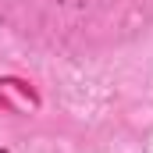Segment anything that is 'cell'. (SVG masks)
<instances>
[{
  "instance_id": "obj_1",
  "label": "cell",
  "mask_w": 153,
  "mask_h": 153,
  "mask_svg": "<svg viewBox=\"0 0 153 153\" xmlns=\"http://www.w3.org/2000/svg\"><path fill=\"white\" fill-rule=\"evenodd\" d=\"M0 153H4V150H0Z\"/></svg>"
}]
</instances>
